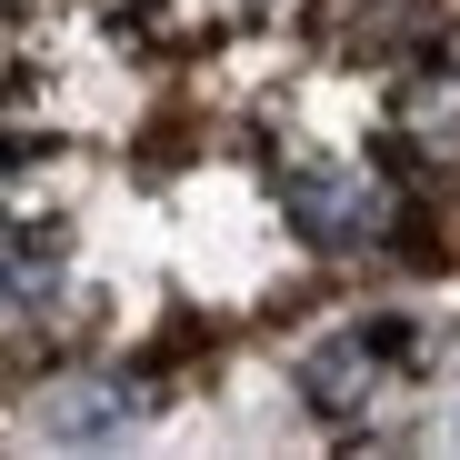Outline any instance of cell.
I'll list each match as a JSON object with an SVG mask.
<instances>
[{
	"label": "cell",
	"instance_id": "6da1fadb",
	"mask_svg": "<svg viewBox=\"0 0 460 460\" xmlns=\"http://www.w3.org/2000/svg\"><path fill=\"white\" fill-rule=\"evenodd\" d=\"M280 210H290V230H300L311 251H360L370 220H380L370 181H350V171H331V161H290V171H280Z\"/></svg>",
	"mask_w": 460,
	"mask_h": 460
},
{
	"label": "cell",
	"instance_id": "3957f363",
	"mask_svg": "<svg viewBox=\"0 0 460 460\" xmlns=\"http://www.w3.org/2000/svg\"><path fill=\"white\" fill-rule=\"evenodd\" d=\"M40 430L91 450V440H120L130 430V391H111V380H60V391L40 401Z\"/></svg>",
	"mask_w": 460,
	"mask_h": 460
},
{
	"label": "cell",
	"instance_id": "277c9868",
	"mask_svg": "<svg viewBox=\"0 0 460 460\" xmlns=\"http://www.w3.org/2000/svg\"><path fill=\"white\" fill-rule=\"evenodd\" d=\"M11 270H21V300H31V290H40V270H60V230L21 220V241H11Z\"/></svg>",
	"mask_w": 460,
	"mask_h": 460
},
{
	"label": "cell",
	"instance_id": "7a4b0ae2",
	"mask_svg": "<svg viewBox=\"0 0 460 460\" xmlns=\"http://www.w3.org/2000/svg\"><path fill=\"white\" fill-rule=\"evenodd\" d=\"M380 360H391V350H380L370 331H331V341H311V350H300V401H311L321 420H350V411H370V380H380Z\"/></svg>",
	"mask_w": 460,
	"mask_h": 460
}]
</instances>
